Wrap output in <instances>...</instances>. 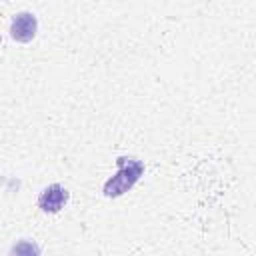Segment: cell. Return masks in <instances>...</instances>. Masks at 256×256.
Here are the masks:
<instances>
[{"label": "cell", "mask_w": 256, "mask_h": 256, "mask_svg": "<svg viewBox=\"0 0 256 256\" xmlns=\"http://www.w3.org/2000/svg\"><path fill=\"white\" fill-rule=\"evenodd\" d=\"M8 256H40V248H38L36 242L24 238V240H18V242L10 248Z\"/></svg>", "instance_id": "obj_4"}, {"label": "cell", "mask_w": 256, "mask_h": 256, "mask_svg": "<svg viewBox=\"0 0 256 256\" xmlns=\"http://www.w3.org/2000/svg\"><path fill=\"white\" fill-rule=\"evenodd\" d=\"M116 164H118L116 174L112 178H108L104 182V188H102L104 196H108V198H116V196L126 194L144 174V162L134 158V156H118Z\"/></svg>", "instance_id": "obj_1"}, {"label": "cell", "mask_w": 256, "mask_h": 256, "mask_svg": "<svg viewBox=\"0 0 256 256\" xmlns=\"http://www.w3.org/2000/svg\"><path fill=\"white\" fill-rule=\"evenodd\" d=\"M36 30H38V20L30 12H20L10 22V36L16 42H30L36 36Z\"/></svg>", "instance_id": "obj_3"}, {"label": "cell", "mask_w": 256, "mask_h": 256, "mask_svg": "<svg viewBox=\"0 0 256 256\" xmlns=\"http://www.w3.org/2000/svg\"><path fill=\"white\" fill-rule=\"evenodd\" d=\"M66 202H68V190L62 184H50L38 196V208L48 214L60 212Z\"/></svg>", "instance_id": "obj_2"}]
</instances>
